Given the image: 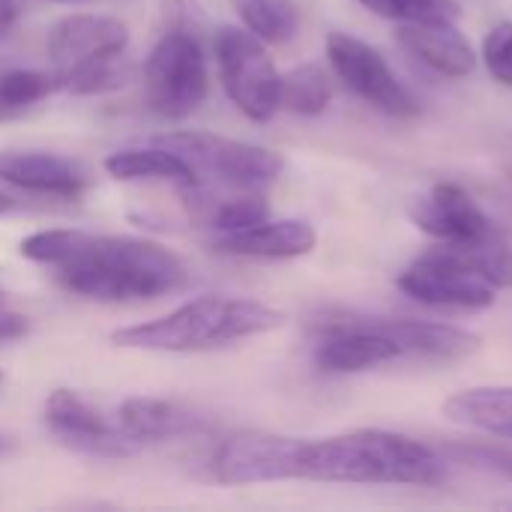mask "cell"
I'll return each instance as SVG.
<instances>
[{
    "mask_svg": "<svg viewBox=\"0 0 512 512\" xmlns=\"http://www.w3.org/2000/svg\"><path fill=\"white\" fill-rule=\"evenodd\" d=\"M63 87V75L42 69H3L0 72V108H27L48 99Z\"/></svg>",
    "mask_w": 512,
    "mask_h": 512,
    "instance_id": "obj_23",
    "label": "cell"
},
{
    "mask_svg": "<svg viewBox=\"0 0 512 512\" xmlns=\"http://www.w3.org/2000/svg\"><path fill=\"white\" fill-rule=\"evenodd\" d=\"M216 66L228 99L249 120L264 123L279 111V72L264 42L246 27H219L213 36Z\"/></svg>",
    "mask_w": 512,
    "mask_h": 512,
    "instance_id": "obj_6",
    "label": "cell"
},
{
    "mask_svg": "<svg viewBox=\"0 0 512 512\" xmlns=\"http://www.w3.org/2000/svg\"><path fill=\"white\" fill-rule=\"evenodd\" d=\"M444 456H453L465 465H474L480 471H492L512 483V450L504 447H483V444H456L447 447Z\"/></svg>",
    "mask_w": 512,
    "mask_h": 512,
    "instance_id": "obj_26",
    "label": "cell"
},
{
    "mask_svg": "<svg viewBox=\"0 0 512 512\" xmlns=\"http://www.w3.org/2000/svg\"><path fill=\"white\" fill-rule=\"evenodd\" d=\"M384 336L402 351L414 357H429V360H462L480 351V336L453 324L441 321H414V318H399V321H375Z\"/></svg>",
    "mask_w": 512,
    "mask_h": 512,
    "instance_id": "obj_18",
    "label": "cell"
},
{
    "mask_svg": "<svg viewBox=\"0 0 512 512\" xmlns=\"http://www.w3.org/2000/svg\"><path fill=\"white\" fill-rule=\"evenodd\" d=\"M306 438H288L273 432H240L225 438L213 459V480L222 486H258L300 480Z\"/></svg>",
    "mask_w": 512,
    "mask_h": 512,
    "instance_id": "obj_8",
    "label": "cell"
},
{
    "mask_svg": "<svg viewBox=\"0 0 512 512\" xmlns=\"http://www.w3.org/2000/svg\"><path fill=\"white\" fill-rule=\"evenodd\" d=\"M0 180L51 198H78L87 189V174L54 153H0Z\"/></svg>",
    "mask_w": 512,
    "mask_h": 512,
    "instance_id": "obj_17",
    "label": "cell"
},
{
    "mask_svg": "<svg viewBox=\"0 0 512 512\" xmlns=\"http://www.w3.org/2000/svg\"><path fill=\"white\" fill-rule=\"evenodd\" d=\"M285 324V315L273 306L246 297H195L174 312L117 330L111 339L132 351L159 354H195L225 348L261 333H273Z\"/></svg>",
    "mask_w": 512,
    "mask_h": 512,
    "instance_id": "obj_3",
    "label": "cell"
},
{
    "mask_svg": "<svg viewBox=\"0 0 512 512\" xmlns=\"http://www.w3.org/2000/svg\"><path fill=\"white\" fill-rule=\"evenodd\" d=\"M396 39L429 69L447 78H465L477 66V54L456 21H408L396 24Z\"/></svg>",
    "mask_w": 512,
    "mask_h": 512,
    "instance_id": "obj_15",
    "label": "cell"
},
{
    "mask_svg": "<svg viewBox=\"0 0 512 512\" xmlns=\"http://www.w3.org/2000/svg\"><path fill=\"white\" fill-rule=\"evenodd\" d=\"M318 234L303 219H264L252 228L219 234L213 249L234 258H264V261H285L303 258L315 249Z\"/></svg>",
    "mask_w": 512,
    "mask_h": 512,
    "instance_id": "obj_14",
    "label": "cell"
},
{
    "mask_svg": "<svg viewBox=\"0 0 512 512\" xmlns=\"http://www.w3.org/2000/svg\"><path fill=\"white\" fill-rule=\"evenodd\" d=\"M483 60L495 81L512 87V21L495 24L483 39Z\"/></svg>",
    "mask_w": 512,
    "mask_h": 512,
    "instance_id": "obj_25",
    "label": "cell"
},
{
    "mask_svg": "<svg viewBox=\"0 0 512 512\" xmlns=\"http://www.w3.org/2000/svg\"><path fill=\"white\" fill-rule=\"evenodd\" d=\"M117 423L141 447L162 444V441H180V438H198L210 429L201 414H195L177 402L153 399V396L126 399L117 408Z\"/></svg>",
    "mask_w": 512,
    "mask_h": 512,
    "instance_id": "obj_16",
    "label": "cell"
},
{
    "mask_svg": "<svg viewBox=\"0 0 512 512\" xmlns=\"http://www.w3.org/2000/svg\"><path fill=\"white\" fill-rule=\"evenodd\" d=\"M129 30L111 15H66L48 33V54L66 78L87 66L123 57Z\"/></svg>",
    "mask_w": 512,
    "mask_h": 512,
    "instance_id": "obj_12",
    "label": "cell"
},
{
    "mask_svg": "<svg viewBox=\"0 0 512 512\" xmlns=\"http://www.w3.org/2000/svg\"><path fill=\"white\" fill-rule=\"evenodd\" d=\"M144 90L150 108L168 120L195 114L210 90L201 36L189 30H165L144 63Z\"/></svg>",
    "mask_w": 512,
    "mask_h": 512,
    "instance_id": "obj_4",
    "label": "cell"
},
{
    "mask_svg": "<svg viewBox=\"0 0 512 512\" xmlns=\"http://www.w3.org/2000/svg\"><path fill=\"white\" fill-rule=\"evenodd\" d=\"M300 480L342 486H441L444 456L408 435L354 429L333 438L303 441Z\"/></svg>",
    "mask_w": 512,
    "mask_h": 512,
    "instance_id": "obj_2",
    "label": "cell"
},
{
    "mask_svg": "<svg viewBox=\"0 0 512 512\" xmlns=\"http://www.w3.org/2000/svg\"><path fill=\"white\" fill-rule=\"evenodd\" d=\"M12 207H15V198L6 195V192H0V213H9Z\"/></svg>",
    "mask_w": 512,
    "mask_h": 512,
    "instance_id": "obj_31",
    "label": "cell"
},
{
    "mask_svg": "<svg viewBox=\"0 0 512 512\" xmlns=\"http://www.w3.org/2000/svg\"><path fill=\"white\" fill-rule=\"evenodd\" d=\"M411 222L444 246H477L501 237L495 222L459 183H438L408 204Z\"/></svg>",
    "mask_w": 512,
    "mask_h": 512,
    "instance_id": "obj_11",
    "label": "cell"
},
{
    "mask_svg": "<svg viewBox=\"0 0 512 512\" xmlns=\"http://www.w3.org/2000/svg\"><path fill=\"white\" fill-rule=\"evenodd\" d=\"M24 333H27V318L18 315V312H6V309L0 306V345L15 342V339H21Z\"/></svg>",
    "mask_w": 512,
    "mask_h": 512,
    "instance_id": "obj_28",
    "label": "cell"
},
{
    "mask_svg": "<svg viewBox=\"0 0 512 512\" xmlns=\"http://www.w3.org/2000/svg\"><path fill=\"white\" fill-rule=\"evenodd\" d=\"M399 288L426 306L444 309H489L498 294L468 252L444 243L408 264L399 276Z\"/></svg>",
    "mask_w": 512,
    "mask_h": 512,
    "instance_id": "obj_7",
    "label": "cell"
},
{
    "mask_svg": "<svg viewBox=\"0 0 512 512\" xmlns=\"http://www.w3.org/2000/svg\"><path fill=\"white\" fill-rule=\"evenodd\" d=\"M45 426L69 450L93 459H126L141 450L120 423H111L87 399L72 390H54L45 399Z\"/></svg>",
    "mask_w": 512,
    "mask_h": 512,
    "instance_id": "obj_10",
    "label": "cell"
},
{
    "mask_svg": "<svg viewBox=\"0 0 512 512\" xmlns=\"http://www.w3.org/2000/svg\"><path fill=\"white\" fill-rule=\"evenodd\" d=\"M105 171L114 177V180H123V183H135V180H168L180 189L186 186H195L201 183L195 168L174 150L156 144V147H126V150H117L111 153L105 162Z\"/></svg>",
    "mask_w": 512,
    "mask_h": 512,
    "instance_id": "obj_20",
    "label": "cell"
},
{
    "mask_svg": "<svg viewBox=\"0 0 512 512\" xmlns=\"http://www.w3.org/2000/svg\"><path fill=\"white\" fill-rule=\"evenodd\" d=\"M21 15H24V3L21 0H0V36H6L18 24Z\"/></svg>",
    "mask_w": 512,
    "mask_h": 512,
    "instance_id": "obj_29",
    "label": "cell"
},
{
    "mask_svg": "<svg viewBox=\"0 0 512 512\" xmlns=\"http://www.w3.org/2000/svg\"><path fill=\"white\" fill-rule=\"evenodd\" d=\"M0 387H3V372H0Z\"/></svg>",
    "mask_w": 512,
    "mask_h": 512,
    "instance_id": "obj_32",
    "label": "cell"
},
{
    "mask_svg": "<svg viewBox=\"0 0 512 512\" xmlns=\"http://www.w3.org/2000/svg\"><path fill=\"white\" fill-rule=\"evenodd\" d=\"M327 57L336 78L357 93L372 108L390 117H417L420 105L414 93L396 78L390 63L363 39L351 33H330L327 36Z\"/></svg>",
    "mask_w": 512,
    "mask_h": 512,
    "instance_id": "obj_9",
    "label": "cell"
},
{
    "mask_svg": "<svg viewBox=\"0 0 512 512\" xmlns=\"http://www.w3.org/2000/svg\"><path fill=\"white\" fill-rule=\"evenodd\" d=\"M333 99V81L318 63L294 66L288 75L279 78V108H288L300 117H318L327 111Z\"/></svg>",
    "mask_w": 512,
    "mask_h": 512,
    "instance_id": "obj_21",
    "label": "cell"
},
{
    "mask_svg": "<svg viewBox=\"0 0 512 512\" xmlns=\"http://www.w3.org/2000/svg\"><path fill=\"white\" fill-rule=\"evenodd\" d=\"M402 351L378 330L375 321H333L321 324L315 345V366L330 375H354L390 360Z\"/></svg>",
    "mask_w": 512,
    "mask_h": 512,
    "instance_id": "obj_13",
    "label": "cell"
},
{
    "mask_svg": "<svg viewBox=\"0 0 512 512\" xmlns=\"http://www.w3.org/2000/svg\"><path fill=\"white\" fill-rule=\"evenodd\" d=\"M12 453H15V441H12L9 435H0V462L9 459Z\"/></svg>",
    "mask_w": 512,
    "mask_h": 512,
    "instance_id": "obj_30",
    "label": "cell"
},
{
    "mask_svg": "<svg viewBox=\"0 0 512 512\" xmlns=\"http://www.w3.org/2000/svg\"><path fill=\"white\" fill-rule=\"evenodd\" d=\"M0 306H3V294H0Z\"/></svg>",
    "mask_w": 512,
    "mask_h": 512,
    "instance_id": "obj_33",
    "label": "cell"
},
{
    "mask_svg": "<svg viewBox=\"0 0 512 512\" xmlns=\"http://www.w3.org/2000/svg\"><path fill=\"white\" fill-rule=\"evenodd\" d=\"M237 12L246 30L270 45L291 42L300 27V9L294 0H237Z\"/></svg>",
    "mask_w": 512,
    "mask_h": 512,
    "instance_id": "obj_22",
    "label": "cell"
},
{
    "mask_svg": "<svg viewBox=\"0 0 512 512\" xmlns=\"http://www.w3.org/2000/svg\"><path fill=\"white\" fill-rule=\"evenodd\" d=\"M21 255L54 270V279L78 297L102 303L159 300L186 285L183 261L156 240L48 228L21 240Z\"/></svg>",
    "mask_w": 512,
    "mask_h": 512,
    "instance_id": "obj_1",
    "label": "cell"
},
{
    "mask_svg": "<svg viewBox=\"0 0 512 512\" xmlns=\"http://www.w3.org/2000/svg\"><path fill=\"white\" fill-rule=\"evenodd\" d=\"M156 144L180 153L198 174L201 183L222 189H264L276 183L285 171V159L276 150L210 135V132H168Z\"/></svg>",
    "mask_w": 512,
    "mask_h": 512,
    "instance_id": "obj_5",
    "label": "cell"
},
{
    "mask_svg": "<svg viewBox=\"0 0 512 512\" xmlns=\"http://www.w3.org/2000/svg\"><path fill=\"white\" fill-rule=\"evenodd\" d=\"M165 12V30H189L198 33L204 30V12L198 9L195 0H162Z\"/></svg>",
    "mask_w": 512,
    "mask_h": 512,
    "instance_id": "obj_27",
    "label": "cell"
},
{
    "mask_svg": "<svg viewBox=\"0 0 512 512\" xmlns=\"http://www.w3.org/2000/svg\"><path fill=\"white\" fill-rule=\"evenodd\" d=\"M444 417L465 429L512 441V387H471L444 402Z\"/></svg>",
    "mask_w": 512,
    "mask_h": 512,
    "instance_id": "obj_19",
    "label": "cell"
},
{
    "mask_svg": "<svg viewBox=\"0 0 512 512\" xmlns=\"http://www.w3.org/2000/svg\"><path fill=\"white\" fill-rule=\"evenodd\" d=\"M369 12L396 24L408 21H459L462 9L456 0H360Z\"/></svg>",
    "mask_w": 512,
    "mask_h": 512,
    "instance_id": "obj_24",
    "label": "cell"
}]
</instances>
